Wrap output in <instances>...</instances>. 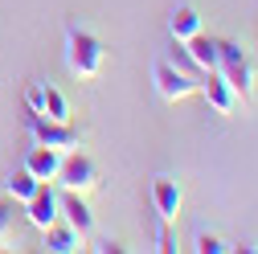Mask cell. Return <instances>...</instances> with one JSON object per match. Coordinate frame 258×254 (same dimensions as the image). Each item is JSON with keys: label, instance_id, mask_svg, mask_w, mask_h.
<instances>
[{"label": "cell", "instance_id": "obj_9", "mask_svg": "<svg viewBox=\"0 0 258 254\" xmlns=\"http://www.w3.org/2000/svg\"><path fill=\"white\" fill-rule=\"evenodd\" d=\"M57 164H61V152H57V148L33 144V148L25 152V168L33 172L37 180H53V176H57Z\"/></svg>", "mask_w": 258, "mask_h": 254}, {"label": "cell", "instance_id": "obj_16", "mask_svg": "<svg viewBox=\"0 0 258 254\" xmlns=\"http://www.w3.org/2000/svg\"><path fill=\"white\" fill-rule=\"evenodd\" d=\"M45 119H57V123H70V103H66V94L61 90H53V86H45V111H41Z\"/></svg>", "mask_w": 258, "mask_h": 254}, {"label": "cell", "instance_id": "obj_18", "mask_svg": "<svg viewBox=\"0 0 258 254\" xmlns=\"http://www.w3.org/2000/svg\"><path fill=\"white\" fill-rule=\"evenodd\" d=\"M25 111H45V82H29L25 86Z\"/></svg>", "mask_w": 258, "mask_h": 254}, {"label": "cell", "instance_id": "obj_1", "mask_svg": "<svg viewBox=\"0 0 258 254\" xmlns=\"http://www.w3.org/2000/svg\"><path fill=\"white\" fill-rule=\"evenodd\" d=\"M103 41L90 33V29H82L78 21H66V66L74 78H99L103 70Z\"/></svg>", "mask_w": 258, "mask_h": 254}, {"label": "cell", "instance_id": "obj_13", "mask_svg": "<svg viewBox=\"0 0 258 254\" xmlns=\"http://www.w3.org/2000/svg\"><path fill=\"white\" fill-rule=\"evenodd\" d=\"M184 45V53L197 61V70H217V41L213 37H205V33H192L188 41H180Z\"/></svg>", "mask_w": 258, "mask_h": 254}, {"label": "cell", "instance_id": "obj_10", "mask_svg": "<svg viewBox=\"0 0 258 254\" xmlns=\"http://www.w3.org/2000/svg\"><path fill=\"white\" fill-rule=\"evenodd\" d=\"M57 205H61V213H66V221H70L74 230H82V234L94 230V213H90V205L82 201V193L66 188V193H57Z\"/></svg>", "mask_w": 258, "mask_h": 254}, {"label": "cell", "instance_id": "obj_4", "mask_svg": "<svg viewBox=\"0 0 258 254\" xmlns=\"http://www.w3.org/2000/svg\"><path fill=\"white\" fill-rule=\"evenodd\" d=\"M25 127H29V136H33V144H45V148H57V152L78 148V132H74L70 123H57V119H45L37 111H29L25 115Z\"/></svg>", "mask_w": 258, "mask_h": 254}, {"label": "cell", "instance_id": "obj_3", "mask_svg": "<svg viewBox=\"0 0 258 254\" xmlns=\"http://www.w3.org/2000/svg\"><path fill=\"white\" fill-rule=\"evenodd\" d=\"M152 82H156V94H160L164 103H180V99H188V94H197V78L184 74L180 66H172L168 57H156Z\"/></svg>", "mask_w": 258, "mask_h": 254}, {"label": "cell", "instance_id": "obj_2", "mask_svg": "<svg viewBox=\"0 0 258 254\" xmlns=\"http://www.w3.org/2000/svg\"><path fill=\"white\" fill-rule=\"evenodd\" d=\"M217 74L230 82V90L242 103L254 99V66H250V57L242 53L238 41H217Z\"/></svg>", "mask_w": 258, "mask_h": 254}, {"label": "cell", "instance_id": "obj_19", "mask_svg": "<svg viewBox=\"0 0 258 254\" xmlns=\"http://www.w3.org/2000/svg\"><path fill=\"white\" fill-rule=\"evenodd\" d=\"M156 250H176L172 234H168V221H160V230H156Z\"/></svg>", "mask_w": 258, "mask_h": 254}, {"label": "cell", "instance_id": "obj_7", "mask_svg": "<svg viewBox=\"0 0 258 254\" xmlns=\"http://www.w3.org/2000/svg\"><path fill=\"white\" fill-rule=\"evenodd\" d=\"M197 94H205V103H209L217 115H234V107H238V94L230 90V82H225L217 70H201Z\"/></svg>", "mask_w": 258, "mask_h": 254}, {"label": "cell", "instance_id": "obj_12", "mask_svg": "<svg viewBox=\"0 0 258 254\" xmlns=\"http://www.w3.org/2000/svg\"><path fill=\"white\" fill-rule=\"evenodd\" d=\"M192 33H201L197 9H192V5H176V9L168 13V37H172V41H188Z\"/></svg>", "mask_w": 258, "mask_h": 254}, {"label": "cell", "instance_id": "obj_5", "mask_svg": "<svg viewBox=\"0 0 258 254\" xmlns=\"http://www.w3.org/2000/svg\"><path fill=\"white\" fill-rule=\"evenodd\" d=\"M53 180H61V188H74V193H90L94 184H99V164L90 160L86 152H70V156H61V164H57V176Z\"/></svg>", "mask_w": 258, "mask_h": 254}, {"label": "cell", "instance_id": "obj_14", "mask_svg": "<svg viewBox=\"0 0 258 254\" xmlns=\"http://www.w3.org/2000/svg\"><path fill=\"white\" fill-rule=\"evenodd\" d=\"M37 184H41V180H37L33 172H29V168L21 164V168H13V172L5 176V193H9L13 201H29V197H33V188H37Z\"/></svg>", "mask_w": 258, "mask_h": 254}, {"label": "cell", "instance_id": "obj_11", "mask_svg": "<svg viewBox=\"0 0 258 254\" xmlns=\"http://www.w3.org/2000/svg\"><path fill=\"white\" fill-rule=\"evenodd\" d=\"M82 230H74L70 226V221H66V226H57V221H53V226H45V250H53V254H74V250H82Z\"/></svg>", "mask_w": 258, "mask_h": 254}, {"label": "cell", "instance_id": "obj_8", "mask_svg": "<svg viewBox=\"0 0 258 254\" xmlns=\"http://www.w3.org/2000/svg\"><path fill=\"white\" fill-rule=\"evenodd\" d=\"M180 201H184V193H180V180L176 176H156L152 180V205H156V213H160V221H176V213H180Z\"/></svg>", "mask_w": 258, "mask_h": 254}, {"label": "cell", "instance_id": "obj_15", "mask_svg": "<svg viewBox=\"0 0 258 254\" xmlns=\"http://www.w3.org/2000/svg\"><path fill=\"white\" fill-rule=\"evenodd\" d=\"M17 217H21V209H17V201L9 197V193H0V246H9V242H17Z\"/></svg>", "mask_w": 258, "mask_h": 254}, {"label": "cell", "instance_id": "obj_20", "mask_svg": "<svg viewBox=\"0 0 258 254\" xmlns=\"http://www.w3.org/2000/svg\"><path fill=\"white\" fill-rule=\"evenodd\" d=\"M90 250H99V254H123L127 246H119V242H111V238H107V242H99V246H90Z\"/></svg>", "mask_w": 258, "mask_h": 254}, {"label": "cell", "instance_id": "obj_6", "mask_svg": "<svg viewBox=\"0 0 258 254\" xmlns=\"http://www.w3.org/2000/svg\"><path fill=\"white\" fill-rule=\"evenodd\" d=\"M57 217H61L57 188H53L49 180H41V184L33 188V197L25 201V221H29V226H37V230H45V226H53Z\"/></svg>", "mask_w": 258, "mask_h": 254}, {"label": "cell", "instance_id": "obj_17", "mask_svg": "<svg viewBox=\"0 0 258 254\" xmlns=\"http://www.w3.org/2000/svg\"><path fill=\"white\" fill-rule=\"evenodd\" d=\"M197 250H201V254H230V250H238V246L225 242V238H217V234H197Z\"/></svg>", "mask_w": 258, "mask_h": 254}]
</instances>
